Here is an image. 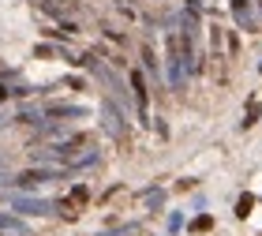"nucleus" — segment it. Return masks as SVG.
I'll return each instance as SVG.
<instances>
[{
  "label": "nucleus",
  "instance_id": "nucleus-1",
  "mask_svg": "<svg viewBox=\"0 0 262 236\" xmlns=\"http://www.w3.org/2000/svg\"><path fill=\"white\" fill-rule=\"evenodd\" d=\"M11 210H19V214H34V218H53V214H60V203L34 199V195H11Z\"/></svg>",
  "mask_w": 262,
  "mask_h": 236
},
{
  "label": "nucleus",
  "instance_id": "nucleus-2",
  "mask_svg": "<svg viewBox=\"0 0 262 236\" xmlns=\"http://www.w3.org/2000/svg\"><path fill=\"white\" fill-rule=\"evenodd\" d=\"M64 165H38V169H27V173H19L11 184H19V187H38V184H49V180H64Z\"/></svg>",
  "mask_w": 262,
  "mask_h": 236
},
{
  "label": "nucleus",
  "instance_id": "nucleus-3",
  "mask_svg": "<svg viewBox=\"0 0 262 236\" xmlns=\"http://www.w3.org/2000/svg\"><path fill=\"white\" fill-rule=\"evenodd\" d=\"M101 127L116 139V143H124V139H127V124H124V116H120V109H116L113 98L101 101Z\"/></svg>",
  "mask_w": 262,
  "mask_h": 236
},
{
  "label": "nucleus",
  "instance_id": "nucleus-4",
  "mask_svg": "<svg viewBox=\"0 0 262 236\" xmlns=\"http://www.w3.org/2000/svg\"><path fill=\"white\" fill-rule=\"evenodd\" d=\"M232 19H236V27L247 30V34H258L262 30V23L255 15V4L251 0H232Z\"/></svg>",
  "mask_w": 262,
  "mask_h": 236
},
{
  "label": "nucleus",
  "instance_id": "nucleus-5",
  "mask_svg": "<svg viewBox=\"0 0 262 236\" xmlns=\"http://www.w3.org/2000/svg\"><path fill=\"white\" fill-rule=\"evenodd\" d=\"M131 90H135V105H139V120L142 124H154L150 120V90H146V79H142V72H131L127 75Z\"/></svg>",
  "mask_w": 262,
  "mask_h": 236
},
{
  "label": "nucleus",
  "instance_id": "nucleus-6",
  "mask_svg": "<svg viewBox=\"0 0 262 236\" xmlns=\"http://www.w3.org/2000/svg\"><path fill=\"white\" fill-rule=\"evenodd\" d=\"M41 116H86V109H82V105H64V101H56V105H45Z\"/></svg>",
  "mask_w": 262,
  "mask_h": 236
},
{
  "label": "nucleus",
  "instance_id": "nucleus-7",
  "mask_svg": "<svg viewBox=\"0 0 262 236\" xmlns=\"http://www.w3.org/2000/svg\"><path fill=\"white\" fill-rule=\"evenodd\" d=\"M146 210H161L165 206V187H150V191H142V199H139Z\"/></svg>",
  "mask_w": 262,
  "mask_h": 236
},
{
  "label": "nucleus",
  "instance_id": "nucleus-8",
  "mask_svg": "<svg viewBox=\"0 0 262 236\" xmlns=\"http://www.w3.org/2000/svg\"><path fill=\"white\" fill-rule=\"evenodd\" d=\"M0 232H15V236H27V225L11 214H0Z\"/></svg>",
  "mask_w": 262,
  "mask_h": 236
},
{
  "label": "nucleus",
  "instance_id": "nucleus-9",
  "mask_svg": "<svg viewBox=\"0 0 262 236\" xmlns=\"http://www.w3.org/2000/svg\"><path fill=\"white\" fill-rule=\"evenodd\" d=\"M251 206H255V195H240V199H236V218H247Z\"/></svg>",
  "mask_w": 262,
  "mask_h": 236
},
{
  "label": "nucleus",
  "instance_id": "nucleus-10",
  "mask_svg": "<svg viewBox=\"0 0 262 236\" xmlns=\"http://www.w3.org/2000/svg\"><path fill=\"white\" fill-rule=\"evenodd\" d=\"M86 199H90V191H86V187H75V191H71V199H68V210H71V203H75V206H82V203H86ZM71 214H75V210H71Z\"/></svg>",
  "mask_w": 262,
  "mask_h": 236
},
{
  "label": "nucleus",
  "instance_id": "nucleus-11",
  "mask_svg": "<svg viewBox=\"0 0 262 236\" xmlns=\"http://www.w3.org/2000/svg\"><path fill=\"white\" fill-rule=\"evenodd\" d=\"M206 229H213V218H210V214H199V218L191 221V232H206Z\"/></svg>",
  "mask_w": 262,
  "mask_h": 236
},
{
  "label": "nucleus",
  "instance_id": "nucleus-12",
  "mask_svg": "<svg viewBox=\"0 0 262 236\" xmlns=\"http://www.w3.org/2000/svg\"><path fill=\"white\" fill-rule=\"evenodd\" d=\"M258 113H262V105H258V101H251V105H247V116H244V127H251V124L258 120Z\"/></svg>",
  "mask_w": 262,
  "mask_h": 236
},
{
  "label": "nucleus",
  "instance_id": "nucleus-13",
  "mask_svg": "<svg viewBox=\"0 0 262 236\" xmlns=\"http://www.w3.org/2000/svg\"><path fill=\"white\" fill-rule=\"evenodd\" d=\"M98 236H139V225H120L113 232H98Z\"/></svg>",
  "mask_w": 262,
  "mask_h": 236
},
{
  "label": "nucleus",
  "instance_id": "nucleus-14",
  "mask_svg": "<svg viewBox=\"0 0 262 236\" xmlns=\"http://www.w3.org/2000/svg\"><path fill=\"white\" fill-rule=\"evenodd\" d=\"M142 60H146V72H154V75H158V60H154V49H150V45L142 49Z\"/></svg>",
  "mask_w": 262,
  "mask_h": 236
},
{
  "label": "nucleus",
  "instance_id": "nucleus-15",
  "mask_svg": "<svg viewBox=\"0 0 262 236\" xmlns=\"http://www.w3.org/2000/svg\"><path fill=\"white\" fill-rule=\"evenodd\" d=\"M4 98H11V90L4 87V82H0V101H4Z\"/></svg>",
  "mask_w": 262,
  "mask_h": 236
},
{
  "label": "nucleus",
  "instance_id": "nucleus-16",
  "mask_svg": "<svg viewBox=\"0 0 262 236\" xmlns=\"http://www.w3.org/2000/svg\"><path fill=\"white\" fill-rule=\"evenodd\" d=\"M0 184H11V176H4V173H0Z\"/></svg>",
  "mask_w": 262,
  "mask_h": 236
},
{
  "label": "nucleus",
  "instance_id": "nucleus-17",
  "mask_svg": "<svg viewBox=\"0 0 262 236\" xmlns=\"http://www.w3.org/2000/svg\"><path fill=\"white\" fill-rule=\"evenodd\" d=\"M251 4H258V11H262V0H251ZM258 23H262V15H258Z\"/></svg>",
  "mask_w": 262,
  "mask_h": 236
},
{
  "label": "nucleus",
  "instance_id": "nucleus-18",
  "mask_svg": "<svg viewBox=\"0 0 262 236\" xmlns=\"http://www.w3.org/2000/svg\"><path fill=\"white\" fill-rule=\"evenodd\" d=\"M4 124H8V116H0V127H4Z\"/></svg>",
  "mask_w": 262,
  "mask_h": 236
},
{
  "label": "nucleus",
  "instance_id": "nucleus-19",
  "mask_svg": "<svg viewBox=\"0 0 262 236\" xmlns=\"http://www.w3.org/2000/svg\"><path fill=\"white\" fill-rule=\"evenodd\" d=\"M258 72H262V64H258Z\"/></svg>",
  "mask_w": 262,
  "mask_h": 236
}]
</instances>
